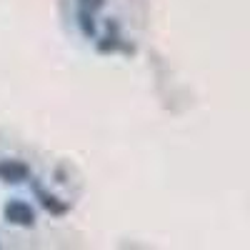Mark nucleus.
Returning <instances> with one entry per match:
<instances>
[{"mask_svg": "<svg viewBox=\"0 0 250 250\" xmlns=\"http://www.w3.org/2000/svg\"><path fill=\"white\" fill-rule=\"evenodd\" d=\"M3 215H5V220H8V223H13V225H23V228H28V225H33V223H35V210L30 208V203L18 200V198L5 203Z\"/></svg>", "mask_w": 250, "mask_h": 250, "instance_id": "obj_1", "label": "nucleus"}, {"mask_svg": "<svg viewBox=\"0 0 250 250\" xmlns=\"http://www.w3.org/2000/svg\"><path fill=\"white\" fill-rule=\"evenodd\" d=\"M28 165L20 160H0V180L3 183H23L28 178Z\"/></svg>", "mask_w": 250, "mask_h": 250, "instance_id": "obj_2", "label": "nucleus"}, {"mask_svg": "<svg viewBox=\"0 0 250 250\" xmlns=\"http://www.w3.org/2000/svg\"><path fill=\"white\" fill-rule=\"evenodd\" d=\"M38 195H40V200H43V205L48 208V210H53V213H62V210H65V205H60V203H58V198L45 195L43 190H40V188H38Z\"/></svg>", "mask_w": 250, "mask_h": 250, "instance_id": "obj_3", "label": "nucleus"}, {"mask_svg": "<svg viewBox=\"0 0 250 250\" xmlns=\"http://www.w3.org/2000/svg\"><path fill=\"white\" fill-rule=\"evenodd\" d=\"M80 25H83V33H85L88 38H93V35H95V23H93L90 10H83V13H80Z\"/></svg>", "mask_w": 250, "mask_h": 250, "instance_id": "obj_4", "label": "nucleus"}, {"mask_svg": "<svg viewBox=\"0 0 250 250\" xmlns=\"http://www.w3.org/2000/svg\"><path fill=\"white\" fill-rule=\"evenodd\" d=\"M80 3H83V10H98V8H103V5H105V0H80Z\"/></svg>", "mask_w": 250, "mask_h": 250, "instance_id": "obj_5", "label": "nucleus"}]
</instances>
